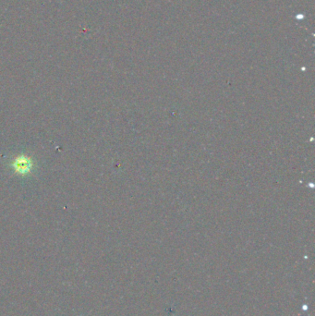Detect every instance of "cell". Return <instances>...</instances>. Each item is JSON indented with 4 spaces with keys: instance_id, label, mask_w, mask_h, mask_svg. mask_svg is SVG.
Here are the masks:
<instances>
[{
    "instance_id": "cell-1",
    "label": "cell",
    "mask_w": 315,
    "mask_h": 316,
    "mask_svg": "<svg viewBox=\"0 0 315 316\" xmlns=\"http://www.w3.org/2000/svg\"><path fill=\"white\" fill-rule=\"evenodd\" d=\"M11 167L13 169V171L21 175V176H25L30 174V172H32L34 168V161L31 158H29L25 155H21L17 158H14L11 163Z\"/></svg>"
}]
</instances>
